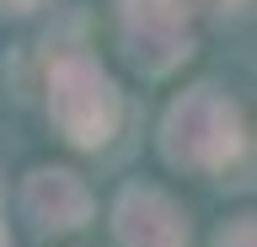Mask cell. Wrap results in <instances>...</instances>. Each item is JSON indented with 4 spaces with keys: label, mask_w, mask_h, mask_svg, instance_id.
I'll list each match as a JSON object with an SVG mask.
<instances>
[{
    "label": "cell",
    "mask_w": 257,
    "mask_h": 247,
    "mask_svg": "<svg viewBox=\"0 0 257 247\" xmlns=\"http://www.w3.org/2000/svg\"><path fill=\"white\" fill-rule=\"evenodd\" d=\"M118 242L123 247H188V220L156 188H128L118 204Z\"/></svg>",
    "instance_id": "cell-4"
},
{
    "label": "cell",
    "mask_w": 257,
    "mask_h": 247,
    "mask_svg": "<svg viewBox=\"0 0 257 247\" xmlns=\"http://www.w3.org/2000/svg\"><path fill=\"white\" fill-rule=\"evenodd\" d=\"M16 11H27V0H16Z\"/></svg>",
    "instance_id": "cell-8"
},
{
    "label": "cell",
    "mask_w": 257,
    "mask_h": 247,
    "mask_svg": "<svg viewBox=\"0 0 257 247\" xmlns=\"http://www.w3.org/2000/svg\"><path fill=\"white\" fill-rule=\"evenodd\" d=\"M54 124L75 145H102L118 129V92L91 59H59L54 65Z\"/></svg>",
    "instance_id": "cell-2"
},
{
    "label": "cell",
    "mask_w": 257,
    "mask_h": 247,
    "mask_svg": "<svg viewBox=\"0 0 257 247\" xmlns=\"http://www.w3.org/2000/svg\"><path fill=\"white\" fill-rule=\"evenodd\" d=\"M123 38L134 65L161 75L188 54V6L182 0H123Z\"/></svg>",
    "instance_id": "cell-3"
},
{
    "label": "cell",
    "mask_w": 257,
    "mask_h": 247,
    "mask_svg": "<svg viewBox=\"0 0 257 247\" xmlns=\"http://www.w3.org/2000/svg\"><path fill=\"white\" fill-rule=\"evenodd\" d=\"M214 247H257V226H252V220H241V226H230Z\"/></svg>",
    "instance_id": "cell-6"
},
{
    "label": "cell",
    "mask_w": 257,
    "mask_h": 247,
    "mask_svg": "<svg viewBox=\"0 0 257 247\" xmlns=\"http://www.w3.org/2000/svg\"><path fill=\"white\" fill-rule=\"evenodd\" d=\"M27 215L38 226H80V220H86V188H80L70 172H32Z\"/></svg>",
    "instance_id": "cell-5"
},
{
    "label": "cell",
    "mask_w": 257,
    "mask_h": 247,
    "mask_svg": "<svg viewBox=\"0 0 257 247\" xmlns=\"http://www.w3.org/2000/svg\"><path fill=\"white\" fill-rule=\"evenodd\" d=\"M241 145V118L220 92H188L182 102H172L166 113V156L182 167H220L230 161Z\"/></svg>",
    "instance_id": "cell-1"
},
{
    "label": "cell",
    "mask_w": 257,
    "mask_h": 247,
    "mask_svg": "<svg viewBox=\"0 0 257 247\" xmlns=\"http://www.w3.org/2000/svg\"><path fill=\"white\" fill-rule=\"evenodd\" d=\"M204 6H209V11H220V17H225V11H246L252 0H204Z\"/></svg>",
    "instance_id": "cell-7"
}]
</instances>
